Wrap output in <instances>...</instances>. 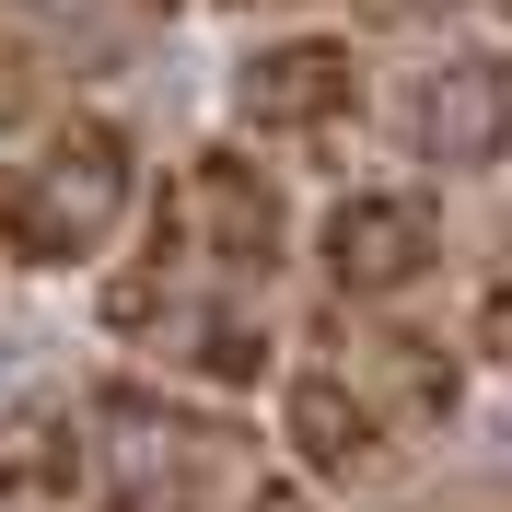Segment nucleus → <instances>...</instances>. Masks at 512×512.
<instances>
[{"instance_id": "f257e3e1", "label": "nucleus", "mask_w": 512, "mask_h": 512, "mask_svg": "<svg viewBox=\"0 0 512 512\" xmlns=\"http://www.w3.org/2000/svg\"><path fill=\"white\" fill-rule=\"evenodd\" d=\"M466 373H454L443 338H419V326H384V315H326V338L291 361V396H280V431L303 454V478H384V466H408L431 431L454 419Z\"/></svg>"}, {"instance_id": "f03ea898", "label": "nucleus", "mask_w": 512, "mask_h": 512, "mask_svg": "<svg viewBox=\"0 0 512 512\" xmlns=\"http://www.w3.org/2000/svg\"><path fill=\"white\" fill-rule=\"evenodd\" d=\"M291 256V198L256 152H198L152 210V268H128L105 291V315L140 326L163 303H256Z\"/></svg>"}, {"instance_id": "7ed1b4c3", "label": "nucleus", "mask_w": 512, "mask_h": 512, "mask_svg": "<svg viewBox=\"0 0 512 512\" xmlns=\"http://www.w3.org/2000/svg\"><path fill=\"white\" fill-rule=\"evenodd\" d=\"M256 501H268V454L233 419L187 396H140V384L82 396V512H256Z\"/></svg>"}, {"instance_id": "20e7f679", "label": "nucleus", "mask_w": 512, "mask_h": 512, "mask_svg": "<svg viewBox=\"0 0 512 512\" xmlns=\"http://www.w3.org/2000/svg\"><path fill=\"white\" fill-rule=\"evenodd\" d=\"M128 210H140V152L105 117H59L0 163V256H24V268L105 256Z\"/></svg>"}, {"instance_id": "39448f33", "label": "nucleus", "mask_w": 512, "mask_h": 512, "mask_svg": "<svg viewBox=\"0 0 512 512\" xmlns=\"http://www.w3.org/2000/svg\"><path fill=\"white\" fill-rule=\"evenodd\" d=\"M315 268H326V303L396 315L419 280H443V210L408 198V187H350L315 233Z\"/></svg>"}, {"instance_id": "423d86ee", "label": "nucleus", "mask_w": 512, "mask_h": 512, "mask_svg": "<svg viewBox=\"0 0 512 512\" xmlns=\"http://www.w3.org/2000/svg\"><path fill=\"white\" fill-rule=\"evenodd\" d=\"M233 117H245L256 140H338V128H361V59L338 35L256 47L245 82H233Z\"/></svg>"}, {"instance_id": "0eeeda50", "label": "nucleus", "mask_w": 512, "mask_h": 512, "mask_svg": "<svg viewBox=\"0 0 512 512\" xmlns=\"http://www.w3.org/2000/svg\"><path fill=\"white\" fill-rule=\"evenodd\" d=\"M408 152H419V163H443V175L501 163V152H512V59L419 70V94H408Z\"/></svg>"}, {"instance_id": "6e6552de", "label": "nucleus", "mask_w": 512, "mask_h": 512, "mask_svg": "<svg viewBox=\"0 0 512 512\" xmlns=\"http://www.w3.org/2000/svg\"><path fill=\"white\" fill-rule=\"evenodd\" d=\"M82 501V408H12L0 419V512Z\"/></svg>"}, {"instance_id": "1a4fd4ad", "label": "nucleus", "mask_w": 512, "mask_h": 512, "mask_svg": "<svg viewBox=\"0 0 512 512\" xmlns=\"http://www.w3.org/2000/svg\"><path fill=\"white\" fill-rule=\"evenodd\" d=\"M47 12H59L70 47H128V35L175 24V0H47Z\"/></svg>"}, {"instance_id": "9d476101", "label": "nucleus", "mask_w": 512, "mask_h": 512, "mask_svg": "<svg viewBox=\"0 0 512 512\" xmlns=\"http://www.w3.org/2000/svg\"><path fill=\"white\" fill-rule=\"evenodd\" d=\"M408 512H512V478H454V489H431Z\"/></svg>"}, {"instance_id": "9b49d317", "label": "nucleus", "mask_w": 512, "mask_h": 512, "mask_svg": "<svg viewBox=\"0 0 512 512\" xmlns=\"http://www.w3.org/2000/svg\"><path fill=\"white\" fill-rule=\"evenodd\" d=\"M373 24H443V12H466V0H361Z\"/></svg>"}, {"instance_id": "f8f14e48", "label": "nucleus", "mask_w": 512, "mask_h": 512, "mask_svg": "<svg viewBox=\"0 0 512 512\" xmlns=\"http://www.w3.org/2000/svg\"><path fill=\"white\" fill-rule=\"evenodd\" d=\"M256 512H303V501H291V478H268V501H256Z\"/></svg>"}, {"instance_id": "ddd939ff", "label": "nucleus", "mask_w": 512, "mask_h": 512, "mask_svg": "<svg viewBox=\"0 0 512 512\" xmlns=\"http://www.w3.org/2000/svg\"><path fill=\"white\" fill-rule=\"evenodd\" d=\"M233 12H291V0H233Z\"/></svg>"}]
</instances>
